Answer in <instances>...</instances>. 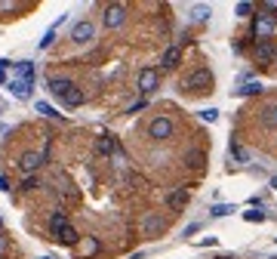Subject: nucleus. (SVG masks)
<instances>
[{
  "instance_id": "21",
  "label": "nucleus",
  "mask_w": 277,
  "mask_h": 259,
  "mask_svg": "<svg viewBox=\"0 0 277 259\" xmlns=\"http://www.w3.org/2000/svg\"><path fill=\"white\" fill-rule=\"evenodd\" d=\"M68 226V216L65 213H53V219H50V229H53V235L59 232V229H65Z\"/></svg>"
},
{
  "instance_id": "33",
  "label": "nucleus",
  "mask_w": 277,
  "mask_h": 259,
  "mask_svg": "<svg viewBox=\"0 0 277 259\" xmlns=\"http://www.w3.org/2000/svg\"><path fill=\"white\" fill-rule=\"evenodd\" d=\"M219 259H234V256H219Z\"/></svg>"
},
{
  "instance_id": "32",
  "label": "nucleus",
  "mask_w": 277,
  "mask_h": 259,
  "mask_svg": "<svg viewBox=\"0 0 277 259\" xmlns=\"http://www.w3.org/2000/svg\"><path fill=\"white\" fill-rule=\"evenodd\" d=\"M4 81H7V74H4V71H0V84H4Z\"/></svg>"
},
{
  "instance_id": "9",
  "label": "nucleus",
  "mask_w": 277,
  "mask_h": 259,
  "mask_svg": "<svg viewBox=\"0 0 277 259\" xmlns=\"http://www.w3.org/2000/svg\"><path fill=\"white\" fill-rule=\"evenodd\" d=\"M259 121H262L265 130H277V102H271L259 111Z\"/></svg>"
},
{
  "instance_id": "8",
  "label": "nucleus",
  "mask_w": 277,
  "mask_h": 259,
  "mask_svg": "<svg viewBox=\"0 0 277 259\" xmlns=\"http://www.w3.org/2000/svg\"><path fill=\"white\" fill-rule=\"evenodd\" d=\"M157 84H161V78H157L154 68H142V71H139V90H142L145 96H151V93L157 90Z\"/></svg>"
},
{
  "instance_id": "14",
  "label": "nucleus",
  "mask_w": 277,
  "mask_h": 259,
  "mask_svg": "<svg viewBox=\"0 0 277 259\" xmlns=\"http://www.w3.org/2000/svg\"><path fill=\"white\" fill-rule=\"evenodd\" d=\"M96 253H99V241H96V238L77 244V256H81V259H90V256H96Z\"/></svg>"
},
{
  "instance_id": "13",
  "label": "nucleus",
  "mask_w": 277,
  "mask_h": 259,
  "mask_svg": "<svg viewBox=\"0 0 277 259\" xmlns=\"http://www.w3.org/2000/svg\"><path fill=\"white\" fill-rule=\"evenodd\" d=\"M142 229H145V235H157V232H164V219L161 216H145V222H142Z\"/></svg>"
},
{
  "instance_id": "27",
  "label": "nucleus",
  "mask_w": 277,
  "mask_h": 259,
  "mask_svg": "<svg viewBox=\"0 0 277 259\" xmlns=\"http://www.w3.org/2000/svg\"><path fill=\"white\" fill-rule=\"evenodd\" d=\"M201 118H204V121H210V124H213V121H216V118H219V111H216V108H204V111H201Z\"/></svg>"
},
{
  "instance_id": "17",
  "label": "nucleus",
  "mask_w": 277,
  "mask_h": 259,
  "mask_svg": "<svg viewBox=\"0 0 277 259\" xmlns=\"http://www.w3.org/2000/svg\"><path fill=\"white\" fill-rule=\"evenodd\" d=\"M210 13H213V10H210V7H204V4L191 7V19H194V22H204V19H210Z\"/></svg>"
},
{
  "instance_id": "20",
  "label": "nucleus",
  "mask_w": 277,
  "mask_h": 259,
  "mask_svg": "<svg viewBox=\"0 0 277 259\" xmlns=\"http://www.w3.org/2000/svg\"><path fill=\"white\" fill-rule=\"evenodd\" d=\"M256 93H262V84L259 81H250V84H244L241 90H237V96H256Z\"/></svg>"
},
{
  "instance_id": "4",
  "label": "nucleus",
  "mask_w": 277,
  "mask_h": 259,
  "mask_svg": "<svg viewBox=\"0 0 277 259\" xmlns=\"http://www.w3.org/2000/svg\"><path fill=\"white\" fill-rule=\"evenodd\" d=\"M148 136L157 139V142L170 139V136H173V121H170V118H154V121L148 124Z\"/></svg>"
},
{
  "instance_id": "6",
  "label": "nucleus",
  "mask_w": 277,
  "mask_h": 259,
  "mask_svg": "<svg viewBox=\"0 0 277 259\" xmlns=\"http://www.w3.org/2000/svg\"><path fill=\"white\" fill-rule=\"evenodd\" d=\"M93 34H96L93 22H90V19H81V22L71 28V41H74V44H90V41H93Z\"/></svg>"
},
{
  "instance_id": "26",
  "label": "nucleus",
  "mask_w": 277,
  "mask_h": 259,
  "mask_svg": "<svg viewBox=\"0 0 277 259\" xmlns=\"http://www.w3.org/2000/svg\"><path fill=\"white\" fill-rule=\"evenodd\" d=\"M244 219H247V222H265V213L253 207V210H247V213H244Z\"/></svg>"
},
{
  "instance_id": "5",
  "label": "nucleus",
  "mask_w": 277,
  "mask_h": 259,
  "mask_svg": "<svg viewBox=\"0 0 277 259\" xmlns=\"http://www.w3.org/2000/svg\"><path fill=\"white\" fill-rule=\"evenodd\" d=\"M253 59H256L259 65H271V62L277 59V44H274V41H259L256 50H253Z\"/></svg>"
},
{
  "instance_id": "12",
  "label": "nucleus",
  "mask_w": 277,
  "mask_h": 259,
  "mask_svg": "<svg viewBox=\"0 0 277 259\" xmlns=\"http://www.w3.org/2000/svg\"><path fill=\"white\" fill-rule=\"evenodd\" d=\"M185 204H188V189H176V192H173V195L167 198V207H170L173 213H179V210H182Z\"/></svg>"
},
{
  "instance_id": "31",
  "label": "nucleus",
  "mask_w": 277,
  "mask_h": 259,
  "mask_svg": "<svg viewBox=\"0 0 277 259\" xmlns=\"http://www.w3.org/2000/svg\"><path fill=\"white\" fill-rule=\"evenodd\" d=\"M4 247H7V241H4V235H0V253H4Z\"/></svg>"
},
{
  "instance_id": "2",
  "label": "nucleus",
  "mask_w": 277,
  "mask_h": 259,
  "mask_svg": "<svg viewBox=\"0 0 277 259\" xmlns=\"http://www.w3.org/2000/svg\"><path fill=\"white\" fill-rule=\"evenodd\" d=\"M210 87H213V71L210 68H197L182 81V90H188V93H207Z\"/></svg>"
},
{
  "instance_id": "10",
  "label": "nucleus",
  "mask_w": 277,
  "mask_h": 259,
  "mask_svg": "<svg viewBox=\"0 0 277 259\" xmlns=\"http://www.w3.org/2000/svg\"><path fill=\"white\" fill-rule=\"evenodd\" d=\"M41 164H44V158L37 155V152H25V155H22V161H19L22 173H34V170H41Z\"/></svg>"
},
{
  "instance_id": "23",
  "label": "nucleus",
  "mask_w": 277,
  "mask_h": 259,
  "mask_svg": "<svg viewBox=\"0 0 277 259\" xmlns=\"http://www.w3.org/2000/svg\"><path fill=\"white\" fill-rule=\"evenodd\" d=\"M19 74H22V81H34V65L31 62H19Z\"/></svg>"
},
{
  "instance_id": "29",
  "label": "nucleus",
  "mask_w": 277,
  "mask_h": 259,
  "mask_svg": "<svg viewBox=\"0 0 277 259\" xmlns=\"http://www.w3.org/2000/svg\"><path fill=\"white\" fill-rule=\"evenodd\" d=\"M19 7L16 4H10V0H0V13H16Z\"/></svg>"
},
{
  "instance_id": "11",
  "label": "nucleus",
  "mask_w": 277,
  "mask_h": 259,
  "mask_svg": "<svg viewBox=\"0 0 277 259\" xmlns=\"http://www.w3.org/2000/svg\"><path fill=\"white\" fill-rule=\"evenodd\" d=\"M56 241H59V244H68V247H77V244H81V238H77V232H74L71 222H68L65 229H59V232H56Z\"/></svg>"
},
{
  "instance_id": "28",
  "label": "nucleus",
  "mask_w": 277,
  "mask_h": 259,
  "mask_svg": "<svg viewBox=\"0 0 277 259\" xmlns=\"http://www.w3.org/2000/svg\"><path fill=\"white\" fill-rule=\"evenodd\" d=\"M253 10H256L253 4H237V16H250Z\"/></svg>"
},
{
  "instance_id": "15",
  "label": "nucleus",
  "mask_w": 277,
  "mask_h": 259,
  "mask_svg": "<svg viewBox=\"0 0 277 259\" xmlns=\"http://www.w3.org/2000/svg\"><path fill=\"white\" fill-rule=\"evenodd\" d=\"M10 90H13L16 99H31V84H28V81H13Z\"/></svg>"
},
{
  "instance_id": "24",
  "label": "nucleus",
  "mask_w": 277,
  "mask_h": 259,
  "mask_svg": "<svg viewBox=\"0 0 277 259\" xmlns=\"http://www.w3.org/2000/svg\"><path fill=\"white\" fill-rule=\"evenodd\" d=\"M231 158H234V161H241V164H247V161H250V155H247L237 142H231Z\"/></svg>"
},
{
  "instance_id": "16",
  "label": "nucleus",
  "mask_w": 277,
  "mask_h": 259,
  "mask_svg": "<svg viewBox=\"0 0 277 259\" xmlns=\"http://www.w3.org/2000/svg\"><path fill=\"white\" fill-rule=\"evenodd\" d=\"M179 59H182V50H179V47H170V50L164 53V62H161V65H164V68H176Z\"/></svg>"
},
{
  "instance_id": "30",
  "label": "nucleus",
  "mask_w": 277,
  "mask_h": 259,
  "mask_svg": "<svg viewBox=\"0 0 277 259\" xmlns=\"http://www.w3.org/2000/svg\"><path fill=\"white\" fill-rule=\"evenodd\" d=\"M204 164V155H191V167H201Z\"/></svg>"
},
{
  "instance_id": "7",
  "label": "nucleus",
  "mask_w": 277,
  "mask_h": 259,
  "mask_svg": "<svg viewBox=\"0 0 277 259\" xmlns=\"http://www.w3.org/2000/svg\"><path fill=\"white\" fill-rule=\"evenodd\" d=\"M124 22H127V7H124V4L105 7V25H108V28H121Z\"/></svg>"
},
{
  "instance_id": "3",
  "label": "nucleus",
  "mask_w": 277,
  "mask_h": 259,
  "mask_svg": "<svg viewBox=\"0 0 277 259\" xmlns=\"http://www.w3.org/2000/svg\"><path fill=\"white\" fill-rule=\"evenodd\" d=\"M274 28H277V16H271V13H256V19H253V37H259V41H268V37L274 34Z\"/></svg>"
},
{
  "instance_id": "18",
  "label": "nucleus",
  "mask_w": 277,
  "mask_h": 259,
  "mask_svg": "<svg viewBox=\"0 0 277 259\" xmlns=\"http://www.w3.org/2000/svg\"><path fill=\"white\" fill-rule=\"evenodd\" d=\"M96 152H99L102 158H105V155H111V152H114V142H111L108 136H99V142H96Z\"/></svg>"
},
{
  "instance_id": "1",
  "label": "nucleus",
  "mask_w": 277,
  "mask_h": 259,
  "mask_svg": "<svg viewBox=\"0 0 277 259\" xmlns=\"http://www.w3.org/2000/svg\"><path fill=\"white\" fill-rule=\"evenodd\" d=\"M50 90H53V96H56V99H62L68 108H81V105L87 102L84 90H81V87H74V84H71V81H65V78H53V81H50Z\"/></svg>"
},
{
  "instance_id": "25",
  "label": "nucleus",
  "mask_w": 277,
  "mask_h": 259,
  "mask_svg": "<svg viewBox=\"0 0 277 259\" xmlns=\"http://www.w3.org/2000/svg\"><path fill=\"white\" fill-rule=\"evenodd\" d=\"M216 219H222V216H228V213H234V207H228V204H216L213 210H210Z\"/></svg>"
},
{
  "instance_id": "34",
  "label": "nucleus",
  "mask_w": 277,
  "mask_h": 259,
  "mask_svg": "<svg viewBox=\"0 0 277 259\" xmlns=\"http://www.w3.org/2000/svg\"><path fill=\"white\" fill-rule=\"evenodd\" d=\"M47 259H50V256H47Z\"/></svg>"
},
{
  "instance_id": "19",
  "label": "nucleus",
  "mask_w": 277,
  "mask_h": 259,
  "mask_svg": "<svg viewBox=\"0 0 277 259\" xmlns=\"http://www.w3.org/2000/svg\"><path fill=\"white\" fill-rule=\"evenodd\" d=\"M59 25H62V19H59V22H56V25H53V28H50L47 34H44V41H41V44H37V47H41V50H47V47H53V41H56V31H59Z\"/></svg>"
},
{
  "instance_id": "22",
  "label": "nucleus",
  "mask_w": 277,
  "mask_h": 259,
  "mask_svg": "<svg viewBox=\"0 0 277 259\" xmlns=\"http://www.w3.org/2000/svg\"><path fill=\"white\" fill-rule=\"evenodd\" d=\"M37 115H44V118H62L59 111L53 105H47V102H37Z\"/></svg>"
}]
</instances>
